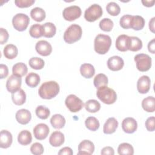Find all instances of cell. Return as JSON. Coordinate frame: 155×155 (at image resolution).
<instances>
[{
    "label": "cell",
    "mask_w": 155,
    "mask_h": 155,
    "mask_svg": "<svg viewBox=\"0 0 155 155\" xmlns=\"http://www.w3.org/2000/svg\"><path fill=\"white\" fill-rule=\"evenodd\" d=\"M13 142L12 133L6 130H2L0 133V147L7 148L10 147Z\"/></svg>",
    "instance_id": "ac0fdd59"
},
{
    "label": "cell",
    "mask_w": 155,
    "mask_h": 155,
    "mask_svg": "<svg viewBox=\"0 0 155 155\" xmlns=\"http://www.w3.org/2000/svg\"><path fill=\"white\" fill-rule=\"evenodd\" d=\"M66 120L64 116L60 114H55L50 119V123L52 127L56 129L62 128L65 124Z\"/></svg>",
    "instance_id": "d4e9b609"
},
{
    "label": "cell",
    "mask_w": 155,
    "mask_h": 155,
    "mask_svg": "<svg viewBox=\"0 0 155 155\" xmlns=\"http://www.w3.org/2000/svg\"><path fill=\"white\" fill-rule=\"evenodd\" d=\"M35 2V0H16L15 4L18 7L27 8L31 6Z\"/></svg>",
    "instance_id": "f6af8a7d"
},
{
    "label": "cell",
    "mask_w": 155,
    "mask_h": 155,
    "mask_svg": "<svg viewBox=\"0 0 155 155\" xmlns=\"http://www.w3.org/2000/svg\"><path fill=\"white\" fill-rule=\"evenodd\" d=\"M65 104L67 108L72 113L78 112L84 107L82 101L73 94L68 95L66 97Z\"/></svg>",
    "instance_id": "ba28073f"
},
{
    "label": "cell",
    "mask_w": 155,
    "mask_h": 155,
    "mask_svg": "<svg viewBox=\"0 0 155 155\" xmlns=\"http://www.w3.org/2000/svg\"><path fill=\"white\" fill-rule=\"evenodd\" d=\"M31 18L36 22H41L45 19L46 14L44 10L40 7H35L30 11Z\"/></svg>",
    "instance_id": "f1b7e54d"
},
{
    "label": "cell",
    "mask_w": 155,
    "mask_h": 155,
    "mask_svg": "<svg viewBox=\"0 0 155 155\" xmlns=\"http://www.w3.org/2000/svg\"><path fill=\"white\" fill-rule=\"evenodd\" d=\"M15 117L18 123L22 125H26L30 122L31 119L30 111L27 109H20L15 114Z\"/></svg>",
    "instance_id": "e0dca14e"
},
{
    "label": "cell",
    "mask_w": 155,
    "mask_h": 155,
    "mask_svg": "<svg viewBox=\"0 0 155 155\" xmlns=\"http://www.w3.org/2000/svg\"><path fill=\"white\" fill-rule=\"evenodd\" d=\"M100 28L104 31H110L113 27L114 24L111 19L110 18H104L99 22Z\"/></svg>",
    "instance_id": "b9f144b4"
},
{
    "label": "cell",
    "mask_w": 155,
    "mask_h": 155,
    "mask_svg": "<svg viewBox=\"0 0 155 155\" xmlns=\"http://www.w3.org/2000/svg\"><path fill=\"white\" fill-rule=\"evenodd\" d=\"M144 25L145 19H143V17L139 15H135L132 16L130 28H133L134 30L138 31L143 29Z\"/></svg>",
    "instance_id": "4dcf8cb0"
},
{
    "label": "cell",
    "mask_w": 155,
    "mask_h": 155,
    "mask_svg": "<svg viewBox=\"0 0 155 155\" xmlns=\"http://www.w3.org/2000/svg\"><path fill=\"white\" fill-rule=\"evenodd\" d=\"M117 153L120 155H133L134 154V148L128 143H122L117 148Z\"/></svg>",
    "instance_id": "e575fe53"
},
{
    "label": "cell",
    "mask_w": 155,
    "mask_h": 155,
    "mask_svg": "<svg viewBox=\"0 0 155 155\" xmlns=\"http://www.w3.org/2000/svg\"><path fill=\"white\" fill-rule=\"evenodd\" d=\"M143 109L148 113H153L155 110V99L153 96H148L142 101Z\"/></svg>",
    "instance_id": "4316f807"
},
{
    "label": "cell",
    "mask_w": 155,
    "mask_h": 155,
    "mask_svg": "<svg viewBox=\"0 0 155 155\" xmlns=\"http://www.w3.org/2000/svg\"><path fill=\"white\" fill-rule=\"evenodd\" d=\"M21 84V77L15 74H12L6 82V88L8 92L13 93L20 89Z\"/></svg>",
    "instance_id": "30bf717a"
},
{
    "label": "cell",
    "mask_w": 155,
    "mask_h": 155,
    "mask_svg": "<svg viewBox=\"0 0 155 155\" xmlns=\"http://www.w3.org/2000/svg\"><path fill=\"white\" fill-rule=\"evenodd\" d=\"M134 60L136 62V68L140 71H147L151 67V58L147 54H137L134 56Z\"/></svg>",
    "instance_id": "5b68a950"
},
{
    "label": "cell",
    "mask_w": 155,
    "mask_h": 155,
    "mask_svg": "<svg viewBox=\"0 0 155 155\" xmlns=\"http://www.w3.org/2000/svg\"><path fill=\"white\" fill-rule=\"evenodd\" d=\"M85 125L87 129L92 131H95L98 130L100 126L98 119H97L95 117L93 116L88 117L85 119Z\"/></svg>",
    "instance_id": "8d00e7d4"
},
{
    "label": "cell",
    "mask_w": 155,
    "mask_h": 155,
    "mask_svg": "<svg viewBox=\"0 0 155 155\" xmlns=\"http://www.w3.org/2000/svg\"><path fill=\"white\" fill-rule=\"evenodd\" d=\"M94 151V143L89 140H84L82 142H81L78 145V154L90 155L93 153Z\"/></svg>",
    "instance_id": "9a60e30c"
},
{
    "label": "cell",
    "mask_w": 155,
    "mask_h": 155,
    "mask_svg": "<svg viewBox=\"0 0 155 155\" xmlns=\"http://www.w3.org/2000/svg\"><path fill=\"white\" fill-rule=\"evenodd\" d=\"M118 121L114 117H109L105 122L103 127V132L106 134L114 133L118 127Z\"/></svg>",
    "instance_id": "ffe728a7"
},
{
    "label": "cell",
    "mask_w": 155,
    "mask_h": 155,
    "mask_svg": "<svg viewBox=\"0 0 155 155\" xmlns=\"http://www.w3.org/2000/svg\"><path fill=\"white\" fill-rule=\"evenodd\" d=\"M102 13L101 6L97 4H93L85 10L84 18L88 22H94L102 16Z\"/></svg>",
    "instance_id": "8992f818"
},
{
    "label": "cell",
    "mask_w": 155,
    "mask_h": 155,
    "mask_svg": "<svg viewBox=\"0 0 155 155\" xmlns=\"http://www.w3.org/2000/svg\"><path fill=\"white\" fill-rule=\"evenodd\" d=\"M124 65L123 59L119 56H113L110 57L107 61V67L111 71H119L121 70Z\"/></svg>",
    "instance_id": "2e32d148"
},
{
    "label": "cell",
    "mask_w": 155,
    "mask_h": 155,
    "mask_svg": "<svg viewBox=\"0 0 155 155\" xmlns=\"http://www.w3.org/2000/svg\"><path fill=\"white\" fill-rule=\"evenodd\" d=\"M129 36L126 35H119L116 40V47L120 51H126L128 50Z\"/></svg>",
    "instance_id": "44dd1931"
},
{
    "label": "cell",
    "mask_w": 155,
    "mask_h": 155,
    "mask_svg": "<svg viewBox=\"0 0 155 155\" xmlns=\"http://www.w3.org/2000/svg\"><path fill=\"white\" fill-rule=\"evenodd\" d=\"M106 10L108 14L111 16H117L120 12V8L119 5L114 2H110L106 6Z\"/></svg>",
    "instance_id": "ab89813d"
},
{
    "label": "cell",
    "mask_w": 155,
    "mask_h": 155,
    "mask_svg": "<svg viewBox=\"0 0 155 155\" xmlns=\"http://www.w3.org/2000/svg\"><path fill=\"white\" fill-rule=\"evenodd\" d=\"M44 147L41 143L35 142L30 147V151L33 154L41 155L44 153Z\"/></svg>",
    "instance_id": "ee69618b"
},
{
    "label": "cell",
    "mask_w": 155,
    "mask_h": 155,
    "mask_svg": "<svg viewBox=\"0 0 155 155\" xmlns=\"http://www.w3.org/2000/svg\"><path fill=\"white\" fill-rule=\"evenodd\" d=\"M155 1L154 0H151V1H144V0H142V3L143 4V5L145 7H152L154 5V4Z\"/></svg>",
    "instance_id": "f5cc1de1"
},
{
    "label": "cell",
    "mask_w": 155,
    "mask_h": 155,
    "mask_svg": "<svg viewBox=\"0 0 155 155\" xmlns=\"http://www.w3.org/2000/svg\"><path fill=\"white\" fill-rule=\"evenodd\" d=\"M4 56L8 59H13L18 56V50L16 45L13 44H7L3 50Z\"/></svg>",
    "instance_id": "83f0119b"
},
{
    "label": "cell",
    "mask_w": 155,
    "mask_h": 155,
    "mask_svg": "<svg viewBox=\"0 0 155 155\" xmlns=\"http://www.w3.org/2000/svg\"><path fill=\"white\" fill-rule=\"evenodd\" d=\"M94 85L96 88H99L102 86H107L108 79L107 76L104 73L97 74L93 80Z\"/></svg>",
    "instance_id": "d590c367"
},
{
    "label": "cell",
    "mask_w": 155,
    "mask_h": 155,
    "mask_svg": "<svg viewBox=\"0 0 155 155\" xmlns=\"http://www.w3.org/2000/svg\"><path fill=\"white\" fill-rule=\"evenodd\" d=\"M96 95L100 101L108 105L114 104L117 99L116 91L107 86H102L97 88Z\"/></svg>",
    "instance_id": "277c9868"
},
{
    "label": "cell",
    "mask_w": 155,
    "mask_h": 155,
    "mask_svg": "<svg viewBox=\"0 0 155 155\" xmlns=\"http://www.w3.org/2000/svg\"><path fill=\"white\" fill-rule=\"evenodd\" d=\"M35 137L39 140L45 139L48 135L50 129L48 126L43 123L37 124L33 130Z\"/></svg>",
    "instance_id": "8fae6325"
},
{
    "label": "cell",
    "mask_w": 155,
    "mask_h": 155,
    "mask_svg": "<svg viewBox=\"0 0 155 155\" xmlns=\"http://www.w3.org/2000/svg\"><path fill=\"white\" fill-rule=\"evenodd\" d=\"M28 68L27 65L23 62H18L15 64L12 67L13 74L22 77L27 73Z\"/></svg>",
    "instance_id": "d6a6232c"
},
{
    "label": "cell",
    "mask_w": 155,
    "mask_h": 155,
    "mask_svg": "<svg viewBox=\"0 0 155 155\" xmlns=\"http://www.w3.org/2000/svg\"><path fill=\"white\" fill-rule=\"evenodd\" d=\"M154 21L155 17H153L149 21V28L150 30H151V31L153 33H154Z\"/></svg>",
    "instance_id": "db71d44e"
},
{
    "label": "cell",
    "mask_w": 155,
    "mask_h": 155,
    "mask_svg": "<svg viewBox=\"0 0 155 155\" xmlns=\"http://www.w3.org/2000/svg\"><path fill=\"white\" fill-rule=\"evenodd\" d=\"M151 86L150 78L146 75L142 76L139 78L137 82V89L139 93L146 94L147 93Z\"/></svg>",
    "instance_id": "5bb4252c"
},
{
    "label": "cell",
    "mask_w": 155,
    "mask_h": 155,
    "mask_svg": "<svg viewBox=\"0 0 155 155\" xmlns=\"http://www.w3.org/2000/svg\"><path fill=\"white\" fill-rule=\"evenodd\" d=\"M35 113L38 117L41 119H47L50 114V110L44 105L38 106L35 110Z\"/></svg>",
    "instance_id": "f35d334b"
},
{
    "label": "cell",
    "mask_w": 155,
    "mask_h": 155,
    "mask_svg": "<svg viewBox=\"0 0 155 155\" xmlns=\"http://www.w3.org/2000/svg\"><path fill=\"white\" fill-rule=\"evenodd\" d=\"M122 128L125 133L132 134L136 131L137 128V124L133 117H128L122 120Z\"/></svg>",
    "instance_id": "4fadbf2b"
},
{
    "label": "cell",
    "mask_w": 155,
    "mask_h": 155,
    "mask_svg": "<svg viewBox=\"0 0 155 155\" xmlns=\"http://www.w3.org/2000/svg\"><path fill=\"white\" fill-rule=\"evenodd\" d=\"M36 51L38 54L43 56H47L51 53V45L47 41L41 40L37 42L35 45Z\"/></svg>",
    "instance_id": "7c38bea8"
},
{
    "label": "cell",
    "mask_w": 155,
    "mask_h": 155,
    "mask_svg": "<svg viewBox=\"0 0 155 155\" xmlns=\"http://www.w3.org/2000/svg\"><path fill=\"white\" fill-rule=\"evenodd\" d=\"M30 35L34 38H39L42 36V25L39 24L32 25L29 30Z\"/></svg>",
    "instance_id": "60d3db41"
},
{
    "label": "cell",
    "mask_w": 155,
    "mask_h": 155,
    "mask_svg": "<svg viewBox=\"0 0 155 155\" xmlns=\"http://www.w3.org/2000/svg\"><path fill=\"white\" fill-rule=\"evenodd\" d=\"M9 35L7 30L4 28H0V44L1 45L6 43L8 39Z\"/></svg>",
    "instance_id": "7dc6e473"
},
{
    "label": "cell",
    "mask_w": 155,
    "mask_h": 155,
    "mask_svg": "<svg viewBox=\"0 0 155 155\" xmlns=\"http://www.w3.org/2000/svg\"><path fill=\"white\" fill-rule=\"evenodd\" d=\"M59 90V85L56 81H47L40 86L38 94L42 99H51L58 94Z\"/></svg>",
    "instance_id": "6da1fadb"
},
{
    "label": "cell",
    "mask_w": 155,
    "mask_h": 155,
    "mask_svg": "<svg viewBox=\"0 0 155 155\" xmlns=\"http://www.w3.org/2000/svg\"><path fill=\"white\" fill-rule=\"evenodd\" d=\"M80 73L84 78L90 79L94 76L95 69L94 66L91 64L84 63L81 65Z\"/></svg>",
    "instance_id": "603a6c76"
},
{
    "label": "cell",
    "mask_w": 155,
    "mask_h": 155,
    "mask_svg": "<svg viewBox=\"0 0 155 155\" xmlns=\"http://www.w3.org/2000/svg\"><path fill=\"white\" fill-rule=\"evenodd\" d=\"M8 74V68L5 64H0V78H5Z\"/></svg>",
    "instance_id": "c3c4849f"
},
{
    "label": "cell",
    "mask_w": 155,
    "mask_h": 155,
    "mask_svg": "<svg viewBox=\"0 0 155 155\" xmlns=\"http://www.w3.org/2000/svg\"><path fill=\"white\" fill-rule=\"evenodd\" d=\"M132 16L133 15H125L120 18L119 21V24L122 28L124 29L130 28Z\"/></svg>",
    "instance_id": "7bdbcfd3"
},
{
    "label": "cell",
    "mask_w": 155,
    "mask_h": 155,
    "mask_svg": "<svg viewBox=\"0 0 155 155\" xmlns=\"http://www.w3.org/2000/svg\"><path fill=\"white\" fill-rule=\"evenodd\" d=\"M18 141L22 145H28L32 141V136L31 133L27 130L21 131L18 136Z\"/></svg>",
    "instance_id": "484cf974"
},
{
    "label": "cell",
    "mask_w": 155,
    "mask_h": 155,
    "mask_svg": "<svg viewBox=\"0 0 155 155\" xmlns=\"http://www.w3.org/2000/svg\"><path fill=\"white\" fill-rule=\"evenodd\" d=\"M84 107L85 110L90 113H96L101 109L100 103L95 99H90L87 101L85 104Z\"/></svg>",
    "instance_id": "836d02e7"
},
{
    "label": "cell",
    "mask_w": 155,
    "mask_h": 155,
    "mask_svg": "<svg viewBox=\"0 0 155 155\" xmlns=\"http://www.w3.org/2000/svg\"><path fill=\"white\" fill-rule=\"evenodd\" d=\"M30 67L35 70H41L44 68L45 62L44 61L38 57H33L28 61Z\"/></svg>",
    "instance_id": "74e56055"
},
{
    "label": "cell",
    "mask_w": 155,
    "mask_h": 155,
    "mask_svg": "<svg viewBox=\"0 0 155 155\" xmlns=\"http://www.w3.org/2000/svg\"><path fill=\"white\" fill-rule=\"evenodd\" d=\"M155 118L154 116L149 117L145 121V125L147 130L148 131H154L155 130Z\"/></svg>",
    "instance_id": "bcb514c9"
},
{
    "label": "cell",
    "mask_w": 155,
    "mask_h": 155,
    "mask_svg": "<svg viewBox=\"0 0 155 155\" xmlns=\"http://www.w3.org/2000/svg\"><path fill=\"white\" fill-rule=\"evenodd\" d=\"M41 81L39 76L35 73L30 72L29 73L27 76L25 78V83L26 84L31 87V88H35L38 85Z\"/></svg>",
    "instance_id": "f546056e"
},
{
    "label": "cell",
    "mask_w": 155,
    "mask_h": 155,
    "mask_svg": "<svg viewBox=\"0 0 155 155\" xmlns=\"http://www.w3.org/2000/svg\"><path fill=\"white\" fill-rule=\"evenodd\" d=\"M73 154V152L71 150V148L65 147L62 148H61L59 151L58 152L59 155H63V154H66V155H72Z\"/></svg>",
    "instance_id": "681fc988"
},
{
    "label": "cell",
    "mask_w": 155,
    "mask_h": 155,
    "mask_svg": "<svg viewBox=\"0 0 155 155\" xmlns=\"http://www.w3.org/2000/svg\"><path fill=\"white\" fill-rule=\"evenodd\" d=\"M42 36L50 38L53 37L56 33V27L52 22H45L42 25Z\"/></svg>",
    "instance_id": "7402d4cb"
},
{
    "label": "cell",
    "mask_w": 155,
    "mask_h": 155,
    "mask_svg": "<svg viewBox=\"0 0 155 155\" xmlns=\"http://www.w3.org/2000/svg\"><path fill=\"white\" fill-rule=\"evenodd\" d=\"M82 30L80 25L73 24L70 25L65 31L64 40L65 42L71 44L78 41L82 36Z\"/></svg>",
    "instance_id": "3957f363"
},
{
    "label": "cell",
    "mask_w": 155,
    "mask_h": 155,
    "mask_svg": "<svg viewBox=\"0 0 155 155\" xmlns=\"http://www.w3.org/2000/svg\"><path fill=\"white\" fill-rule=\"evenodd\" d=\"M111 45V39L110 36L98 34L94 38V49L95 51L99 54H105L107 53Z\"/></svg>",
    "instance_id": "7a4b0ae2"
},
{
    "label": "cell",
    "mask_w": 155,
    "mask_h": 155,
    "mask_svg": "<svg viewBox=\"0 0 155 155\" xmlns=\"http://www.w3.org/2000/svg\"><path fill=\"white\" fill-rule=\"evenodd\" d=\"M101 154L102 155H105V154L114 155V149L111 147H105L102 149Z\"/></svg>",
    "instance_id": "f907efd6"
},
{
    "label": "cell",
    "mask_w": 155,
    "mask_h": 155,
    "mask_svg": "<svg viewBox=\"0 0 155 155\" xmlns=\"http://www.w3.org/2000/svg\"><path fill=\"white\" fill-rule=\"evenodd\" d=\"M82 14L81 8L78 5H71L65 8L62 12L64 18L68 21H73L79 18Z\"/></svg>",
    "instance_id": "9c48e42d"
},
{
    "label": "cell",
    "mask_w": 155,
    "mask_h": 155,
    "mask_svg": "<svg viewBox=\"0 0 155 155\" xmlns=\"http://www.w3.org/2000/svg\"><path fill=\"white\" fill-rule=\"evenodd\" d=\"M65 140V137L62 133L59 131H55L51 133L49 137L50 144L54 147L61 146Z\"/></svg>",
    "instance_id": "d6986e66"
},
{
    "label": "cell",
    "mask_w": 155,
    "mask_h": 155,
    "mask_svg": "<svg viewBox=\"0 0 155 155\" xmlns=\"http://www.w3.org/2000/svg\"><path fill=\"white\" fill-rule=\"evenodd\" d=\"M148 51L152 54H154L155 52V39L153 38L151 41H150L148 44Z\"/></svg>",
    "instance_id": "816d5d0a"
},
{
    "label": "cell",
    "mask_w": 155,
    "mask_h": 155,
    "mask_svg": "<svg viewBox=\"0 0 155 155\" xmlns=\"http://www.w3.org/2000/svg\"><path fill=\"white\" fill-rule=\"evenodd\" d=\"M142 48V42L136 36H129L128 50L137 51Z\"/></svg>",
    "instance_id": "1f68e13d"
},
{
    "label": "cell",
    "mask_w": 155,
    "mask_h": 155,
    "mask_svg": "<svg viewBox=\"0 0 155 155\" xmlns=\"http://www.w3.org/2000/svg\"><path fill=\"white\" fill-rule=\"evenodd\" d=\"M12 99L15 105H22L25 102L26 94L22 89L20 88L12 94Z\"/></svg>",
    "instance_id": "cb8c5ba5"
},
{
    "label": "cell",
    "mask_w": 155,
    "mask_h": 155,
    "mask_svg": "<svg viewBox=\"0 0 155 155\" xmlns=\"http://www.w3.org/2000/svg\"><path fill=\"white\" fill-rule=\"evenodd\" d=\"M29 23V17L24 13H17L12 19V24L14 28L19 31H23L25 30Z\"/></svg>",
    "instance_id": "52a82bcc"
}]
</instances>
